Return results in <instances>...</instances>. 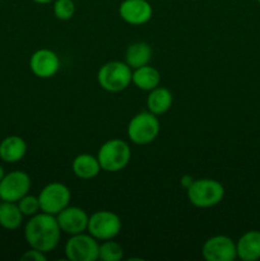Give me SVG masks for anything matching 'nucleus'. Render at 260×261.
<instances>
[{
	"instance_id": "obj_1",
	"label": "nucleus",
	"mask_w": 260,
	"mask_h": 261,
	"mask_svg": "<svg viewBox=\"0 0 260 261\" xmlns=\"http://www.w3.org/2000/svg\"><path fill=\"white\" fill-rule=\"evenodd\" d=\"M61 229L56 216L40 212L28 219L24 226V239L32 249L50 252L59 245Z\"/></svg>"
},
{
	"instance_id": "obj_2",
	"label": "nucleus",
	"mask_w": 260,
	"mask_h": 261,
	"mask_svg": "<svg viewBox=\"0 0 260 261\" xmlns=\"http://www.w3.org/2000/svg\"><path fill=\"white\" fill-rule=\"evenodd\" d=\"M186 195L196 208H212L223 200L224 188L214 178H199L186 189Z\"/></svg>"
},
{
	"instance_id": "obj_3",
	"label": "nucleus",
	"mask_w": 260,
	"mask_h": 261,
	"mask_svg": "<svg viewBox=\"0 0 260 261\" xmlns=\"http://www.w3.org/2000/svg\"><path fill=\"white\" fill-rule=\"evenodd\" d=\"M97 158L102 171L119 172L129 165L132 160V150L129 144L121 139H110L101 145Z\"/></svg>"
},
{
	"instance_id": "obj_4",
	"label": "nucleus",
	"mask_w": 260,
	"mask_h": 261,
	"mask_svg": "<svg viewBox=\"0 0 260 261\" xmlns=\"http://www.w3.org/2000/svg\"><path fill=\"white\" fill-rule=\"evenodd\" d=\"M132 68L122 61H109L103 64L97 73V82L101 88L111 93L126 89L132 83Z\"/></svg>"
},
{
	"instance_id": "obj_5",
	"label": "nucleus",
	"mask_w": 260,
	"mask_h": 261,
	"mask_svg": "<svg viewBox=\"0 0 260 261\" xmlns=\"http://www.w3.org/2000/svg\"><path fill=\"white\" fill-rule=\"evenodd\" d=\"M160 130L161 125L157 115L149 111L139 112L127 125V137L134 144L147 145L157 139Z\"/></svg>"
},
{
	"instance_id": "obj_6",
	"label": "nucleus",
	"mask_w": 260,
	"mask_h": 261,
	"mask_svg": "<svg viewBox=\"0 0 260 261\" xmlns=\"http://www.w3.org/2000/svg\"><path fill=\"white\" fill-rule=\"evenodd\" d=\"M87 231L98 241L114 240L121 231V219L110 211H98L89 217Z\"/></svg>"
},
{
	"instance_id": "obj_7",
	"label": "nucleus",
	"mask_w": 260,
	"mask_h": 261,
	"mask_svg": "<svg viewBox=\"0 0 260 261\" xmlns=\"http://www.w3.org/2000/svg\"><path fill=\"white\" fill-rule=\"evenodd\" d=\"M98 240L87 233L73 234L64 246L65 257L70 261H96L98 260Z\"/></svg>"
},
{
	"instance_id": "obj_8",
	"label": "nucleus",
	"mask_w": 260,
	"mask_h": 261,
	"mask_svg": "<svg viewBox=\"0 0 260 261\" xmlns=\"http://www.w3.org/2000/svg\"><path fill=\"white\" fill-rule=\"evenodd\" d=\"M70 200V189L61 182L47 184L38 194L41 212L53 214V216H56L63 209H65Z\"/></svg>"
},
{
	"instance_id": "obj_9",
	"label": "nucleus",
	"mask_w": 260,
	"mask_h": 261,
	"mask_svg": "<svg viewBox=\"0 0 260 261\" xmlns=\"http://www.w3.org/2000/svg\"><path fill=\"white\" fill-rule=\"evenodd\" d=\"M201 255L206 261H233L237 257L236 242L224 234L209 237L203 244Z\"/></svg>"
},
{
	"instance_id": "obj_10",
	"label": "nucleus",
	"mask_w": 260,
	"mask_h": 261,
	"mask_svg": "<svg viewBox=\"0 0 260 261\" xmlns=\"http://www.w3.org/2000/svg\"><path fill=\"white\" fill-rule=\"evenodd\" d=\"M31 189V177L24 171H12L5 173L0 181V199L4 201H14L27 195Z\"/></svg>"
},
{
	"instance_id": "obj_11",
	"label": "nucleus",
	"mask_w": 260,
	"mask_h": 261,
	"mask_svg": "<svg viewBox=\"0 0 260 261\" xmlns=\"http://www.w3.org/2000/svg\"><path fill=\"white\" fill-rule=\"evenodd\" d=\"M30 68L38 78L48 79L60 69V59L58 54L50 48H38L31 56Z\"/></svg>"
},
{
	"instance_id": "obj_12",
	"label": "nucleus",
	"mask_w": 260,
	"mask_h": 261,
	"mask_svg": "<svg viewBox=\"0 0 260 261\" xmlns=\"http://www.w3.org/2000/svg\"><path fill=\"white\" fill-rule=\"evenodd\" d=\"M119 14L129 24L142 25L152 19L153 8L148 0H122L119 7Z\"/></svg>"
},
{
	"instance_id": "obj_13",
	"label": "nucleus",
	"mask_w": 260,
	"mask_h": 261,
	"mask_svg": "<svg viewBox=\"0 0 260 261\" xmlns=\"http://www.w3.org/2000/svg\"><path fill=\"white\" fill-rule=\"evenodd\" d=\"M56 219L61 232L73 236L87 231L89 217L84 209L68 205L60 213L56 214Z\"/></svg>"
},
{
	"instance_id": "obj_14",
	"label": "nucleus",
	"mask_w": 260,
	"mask_h": 261,
	"mask_svg": "<svg viewBox=\"0 0 260 261\" xmlns=\"http://www.w3.org/2000/svg\"><path fill=\"white\" fill-rule=\"evenodd\" d=\"M237 257L242 261L260 259V231H247L236 242Z\"/></svg>"
},
{
	"instance_id": "obj_15",
	"label": "nucleus",
	"mask_w": 260,
	"mask_h": 261,
	"mask_svg": "<svg viewBox=\"0 0 260 261\" xmlns=\"http://www.w3.org/2000/svg\"><path fill=\"white\" fill-rule=\"evenodd\" d=\"M27 143L22 137L9 135L0 142V160L7 163H17L24 158Z\"/></svg>"
},
{
	"instance_id": "obj_16",
	"label": "nucleus",
	"mask_w": 260,
	"mask_h": 261,
	"mask_svg": "<svg viewBox=\"0 0 260 261\" xmlns=\"http://www.w3.org/2000/svg\"><path fill=\"white\" fill-rule=\"evenodd\" d=\"M71 170L76 177L82 178V180H92L98 176L102 168L98 162V158L83 153L74 158L73 163H71Z\"/></svg>"
},
{
	"instance_id": "obj_17",
	"label": "nucleus",
	"mask_w": 260,
	"mask_h": 261,
	"mask_svg": "<svg viewBox=\"0 0 260 261\" xmlns=\"http://www.w3.org/2000/svg\"><path fill=\"white\" fill-rule=\"evenodd\" d=\"M173 103V96L170 89L165 87H160L149 91L147 97L148 111L154 115H163L171 109Z\"/></svg>"
},
{
	"instance_id": "obj_18",
	"label": "nucleus",
	"mask_w": 260,
	"mask_h": 261,
	"mask_svg": "<svg viewBox=\"0 0 260 261\" xmlns=\"http://www.w3.org/2000/svg\"><path fill=\"white\" fill-rule=\"evenodd\" d=\"M132 83L137 88L142 89V91L149 92L160 86L161 73L155 68L150 66L149 64L140 66V68L134 69V71H133Z\"/></svg>"
},
{
	"instance_id": "obj_19",
	"label": "nucleus",
	"mask_w": 260,
	"mask_h": 261,
	"mask_svg": "<svg viewBox=\"0 0 260 261\" xmlns=\"http://www.w3.org/2000/svg\"><path fill=\"white\" fill-rule=\"evenodd\" d=\"M153 51L152 47L147 42H134L125 51V63L132 69L140 68V66L148 65L152 59Z\"/></svg>"
},
{
	"instance_id": "obj_20",
	"label": "nucleus",
	"mask_w": 260,
	"mask_h": 261,
	"mask_svg": "<svg viewBox=\"0 0 260 261\" xmlns=\"http://www.w3.org/2000/svg\"><path fill=\"white\" fill-rule=\"evenodd\" d=\"M23 214L19 206L14 201H4L0 203V227L8 231L18 229L23 223Z\"/></svg>"
},
{
	"instance_id": "obj_21",
	"label": "nucleus",
	"mask_w": 260,
	"mask_h": 261,
	"mask_svg": "<svg viewBox=\"0 0 260 261\" xmlns=\"http://www.w3.org/2000/svg\"><path fill=\"white\" fill-rule=\"evenodd\" d=\"M124 257V250L121 245L112 240H106L99 244L98 259L102 261H120Z\"/></svg>"
},
{
	"instance_id": "obj_22",
	"label": "nucleus",
	"mask_w": 260,
	"mask_h": 261,
	"mask_svg": "<svg viewBox=\"0 0 260 261\" xmlns=\"http://www.w3.org/2000/svg\"><path fill=\"white\" fill-rule=\"evenodd\" d=\"M54 15L59 20H69L74 17L75 4L74 0H55L53 7Z\"/></svg>"
},
{
	"instance_id": "obj_23",
	"label": "nucleus",
	"mask_w": 260,
	"mask_h": 261,
	"mask_svg": "<svg viewBox=\"0 0 260 261\" xmlns=\"http://www.w3.org/2000/svg\"><path fill=\"white\" fill-rule=\"evenodd\" d=\"M17 204L24 217H32V216H35V214L40 213L41 212L38 196L30 195V194H27V195L23 196L22 199H19V200L17 201Z\"/></svg>"
},
{
	"instance_id": "obj_24",
	"label": "nucleus",
	"mask_w": 260,
	"mask_h": 261,
	"mask_svg": "<svg viewBox=\"0 0 260 261\" xmlns=\"http://www.w3.org/2000/svg\"><path fill=\"white\" fill-rule=\"evenodd\" d=\"M20 259L24 261H45L46 252H42L40 251V250L32 249V247H31L30 250H27V251L22 255Z\"/></svg>"
},
{
	"instance_id": "obj_25",
	"label": "nucleus",
	"mask_w": 260,
	"mask_h": 261,
	"mask_svg": "<svg viewBox=\"0 0 260 261\" xmlns=\"http://www.w3.org/2000/svg\"><path fill=\"white\" fill-rule=\"evenodd\" d=\"M193 181H194V178L191 177L190 175H184L183 177H181L180 184H181V186H183V188L188 189L189 186L191 185V182H193Z\"/></svg>"
},
{
	"instance_id": "obj_26",
	"label": "nucleus",
	"mask_w": 260,
	"mask_h": 261,
	"mask_svg": "<svg viewBox=\"0 0 260 261\" xmlns=\"http://www.w3.org/2000/svg\"><path fill=\"white\" fill-rule=\"evenodd\" d=\"M32 2L37 3V4H48V3H51L53 0H32Z\"/></svg>"
},
{
	"instance_id": "obj_27",
	"label": "nucleus",
	"mask_w": 260,
	"mask_h": 261,
	"mask_svg": "<svg viewBox=\"0 0 260 261\" xmlns=\"http://www.w3.org/2000/svg\"><path fill=\"white\" fill-rule=\"evenodd\" d=\"M5 176V171H4V167H3L2 165H0V181L3 180V177Z\"/></svg>"
},
{
	"instance_id": "obj_28",
	"label": "nucleus",
	"mask_w": 260,
	"mask_h": 261,
	"mask_svg": "<svg viewBox=\"0 0 260 261\" xmlns=\"http://www.w3.org/2000/svg\"><path fill=\"white\" fill-rule=\"evenodd\" d=\"M257 3H259V4H260V0H257Z\"/></svg>"
}]
</instances>
